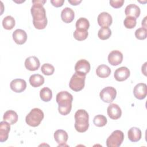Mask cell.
Instances as JSON below:
<instances>
[{
    "instance_id": "6da1fadb",
    "label": "cell",
    "mask_w": 147,
    "mask_h": 147,
    "mask_svg": "<svg viewBox=\"0 0 147 147\" xmlns=\"http://www.w3.org/2000/svg\"><path fill=\"white\" fill-rule=\"evenodd\" d=\"M45 2V0L32 1L33 6L30 11L33 17V24L37 29H44L47 25L46 11L43 7V5Z\"/></svg>"
},
{
    "instance_id": "7a4b0ae2",
    "label": "cell",
    "mask_w": 147,
    "mask_h": 147,
    "mask_svg": "<svg viewBox=\"0 0 147 147\" xmlns=\"http://www.w3.org/2000/svg\"><path fill=\"white\" fill-rule=\"evenodd\" d=\"M56 100L59 105V113L61 115H66L71 112L73 96L69 92L66 91L59 92L56 95Z\"/></svg>"
},
{
    "instance_id": "3957f363",
    "label": "cell",
    "mask_w": 147,
    "mask_h": 147,
    "mask_svg": "<svg viewBox=\"0 0 147 147\" xmlns=\"http://www.w3.org/2000/svg\"><path fill=\"white\" fill-rule=\"evenodd\" d=\"M75 128L79 133H84L87 130L89 127V115L83 109H79L75 114Z\"/></svg>"
},
{
    "instance_id": "277c9868",
    "label": "cell",
    "mask_w": 147,
    "mask_h": 147,
    "mask_svg": "<svg viewBox=\"0 0 147 147\" xmlns=\"http://www.w3.org/2000/svg\"><path fill=\"white\" fill-rule=\"evenodd\" d=\"M44 117L43 111L38 108H34L31 110L29 113L26 116V123L30 126H38Z\"/></svg>"
},
{
    "instance_id": "5b68a950",
    "label": "cell",
    "mask_w": 147,
    "mask_h": 147,
    "mask_svg": "<svg viewBox=\"0 0 147 147\" xmlns=\"http://www.w3.org/2000/svg\"><path fill=\"white\" fill-rule=\"evenodd\" d=\"M86 76L75 72L69 80V88L74 91L78 92L81 91L85 85Z\"/></svg>"
},
{
    "instance_id": "8992f818",
    "label": "cell",
    "mask_w": 147,
    "mask_h": 147,
    "mask_svg": "<svg viewBox=\"0 0 147 147\" xmlns=\"http://www.w3.org/2000/svg\"><path fill=\"white\" fill-rule=\"evenodd\" d=\"M123 139V133L119 130H116L107 138L106 146L107 147H119L122 144Z\"/></svg>"
},
{
    "instance_id": "52a82bcc",
    "label": "cell",
    "mask_w": 147,
    "mask_h": 147,
    "mask_svg": "<svg viewBox=\"0 0 147 147\" xmlns=\"http://www.w3.org/2000/svg\"><path fill=\"white\" fill-rule=\"evenodd\" d=\"M117 91L113 87H106L103 88L99 94L101 100L106 103L112 102L115 98Z\"/></svg>"
},
{
    "instance_id": "ba28073f",
    "label": "cell",
    "mask_w": 147,
    "mask_h": 147,
    "mask_svg": "<svg viewBox=\"0 0 147 147\" xmlns=\"http://www.w3.org/2000/svg\"><path fill=\"white\" fill-rule=\"evenodd\" d=\"M90 64L86 59H80L78 60L75 66L76 72L86 75L90 71Z\"/></svg>"
},
{
    "instance_id": "9c48e42d",
    "label": "cell",
    "mask_w": 147,
    "mask_h": 147,
    "mask_svg": "<svg viewBox=\"0 0 147 147\" xmlns=\"http://www.w3.org/2000/svg\"><path fill=\"white\" fill-rule=\"evenodd\" d=\"M133 94L136 98L142 100L145 98L147 94V86L145 83H140L136 85L133 89Z\"/></svg>"
},
{
    "instance_id": "30bf717a",
    "label": "cell",
    "mask_w": 147,
    "mask_h": 147,
    "mask_svg": "<svg viewBox=\"0 0 147 147\" xmlns=\"http://www.w3.org/2000/svg\"><path fill=\"white\" fill-rule=\"evenodd\" d=\"M122 60L123 55L119 51H112L108 55V61L111 65H118L122 62Z\"/></svg>"
},
{
    "instance_id": "8fae6325",
    "label": "cell",
    "mask_w": 147,
    "mask_h": 147,
    "mask_svg": "<svg viewBox=\"0 0 147 147\" xmlns=\"http://www.w3.org/2000/svg\"><path fill=\"white\" fill-rule=\"evenodd\" d=\"M10 88L15 92L20 93L23 92L26 88V83L22 79H15L10 84Z\"/></svg>"
},
{
    "instance_id": "7c38bea8",
    "label": "cell",
    "mask_w": 147,
    "mask_h": 147,
    "mask_svg": "<svg viewBox=\"0 0 147 147\" xmlns=\"http://www.w3.org/2000/svg\"><path fill=\"white\" fill-rule=\"evenodd\" d=\"M107 112L109 117L114 120L119 119L122 115V110L119 106L115 103H111L109 105Z\"/></svg>"
},
{
    "instance_id": "4fadbf2b",
    "label": "cell",
    "mask_w": 147,
    "mask_h": 147,
    "mask_svg": "<svg viewBox=\"0 0 147 147\" xmlns=\"http://www.w3.org/2000/svg\"><path fill=\"white\" fill-rule=\"evenodd\" d=\"M130 75V70L127 67H121L115 71L114 76L117 81L123 82L129 78Z\"/></svg>"
},
{
    "instance_id": "5bb4252c",
    "label": "cell",
    "mask_w": 147,
    "mask_h": 147,
    "mask_svg": "<svg viewBox=\"0 0 147 147\" xmlns=\"http://www.w3.org/2000/svg\"><path fill=\"white\" fill-rule=\"evenodd\" d=\"M98 23L100 26L102 27H109L110 26L113 22L111 16L107 12L100 13L97 18Z\"/></svg>"
},
{
    "instance_id": "9a60e30c",
    "label": "cell",
    "mask_w": 147,
    "mask_h": 147,
    "mask_svg": "<svg viewBox=\"0 0 147 147\" xmlns=\"http://www.w3.org/2000/svg\"><path fill=\"white\" fill-rule=\"evenodd\" d=\"M40 65L38 59L36 56H30L27 57L25 61V68L31 71L37 70Z\"/></svg>"
},
{
    "instance_id": "2e32d148",
    "label": "cell",
    "mask_w": 147,
    "mask_h": 147,
    "mask_svg": "<svg viewBox=\"0 0 147 147\" xmlns=\"http://www.w3.org/2000/svg\"><path fill=\"white\" fill-rule=\"evenodd\" d=\"M14 42L18 45H22L27 40V34L26 32L21 29L15 30L12 34Z\"/></svg>"
},
{
    "instance_id": "e0dca14e",
    "label": "cell",
    "mask_w": 147,
    "mask_h": 147,
    "mask_svg": "<svg viewBox=\"0 0 147 147\" xmlns=\"http://www.w3.org/2000/svg\"><path fill=\"white\" fill-rule=\"evenodd\" d=\"M68 136L67 133L62 129H58L54 133V138L59 146L65 145L68 140Z\"/></svg>"
},
{
    "instance_id": "ac0fdd59",
    "label": "cell",
    "mask_w": 147,
    "mask_h": 147,
    "mask_svg": "<svg viewBox=\"0 0 147 147\" xmlns=\"http://www.w3.org/2000/svg\"><path fill=\"white\" fill-rule=\"evenodd\" d=\"M10 130V124L6 121L0 122V142L6 141L9 137V133Z\"/></svg>"
},
{
    "instance_id": "d6986e66",
    "label": "cell",
    "mask_w": 147,
    "mask_h": 147,
    "mask_svg": "<svg viewBox=\"0 0 147 147\" xmlns=\"http://www.w3.org/2000/svg\"><path fill=\"white\" fill-rule=\"evenodd\" d=\"M141 10L140 7L136 4H130L127 5L125 10L126 17H132L137 19L140 14Z\"/></svg>"
},
{
    "instance_id": "ffe728a7",
    "label": "cell",
    "mask_w": 147,
    "mask_h": 147,
    "mask_svg": "<svg viewBox=\"0 0 147 147\" xmlns=\"http://www.w3.org/2000/svg\"><path fill=\"white\" fill-rule=\"evenodd\" d=\"M127 136L129 140L133 142H137L140 140L142 137L141 130L136 127H131L127 131Z\"/></svg>"
},
{
    "instance_id": "44dd1931",
    "label": "cell",
    "mask_w": 147,
    "mask_h": 147,
    "mask_svg": "<svg viewBox=\"0 0 147 147\" xmlns=\"http://www.w3.org/2000/svg\"><path fill=\"white\" fill-rule=\"evenodd\" d=\"M75 17V13L74 10L69 7H65L61 13V18L65 23L71 22Z\"/></svg>"
},
{
    "instance_id": "7402d4cb",
    "label": "cell",
    "mask_w": 147,
    "mask_h": 147,
    "mask_svg": "<svg viewBox=\"0 0 147 147\" xmlns=\"http://www.w3.org/2000/svg\"><path fill=\"white\" fill-rule=\"evenodd\" d=\"M18 119V115L14 110H9L6 111L3 116V119L4 121L8 122L10 125H13L16 123Z\"/></svg>"
},
{
    "instance_id": "603a6c76",
    "label": "cell",
    "mask_w": 147,
    "mask_h": 147,
    "mask_svg": "<svg viewBox=\"0 0 147 147\" xmlns=\"http://www.w3.org/2000/svg\"><path fill=\"white\" fill-rule=\"evenodd\" d=\"M96 74L99 78H106L110 75L111 69L109 66L105 64H101L97 67L96 69Z\"/></svg>"
},
{
    "instance_id": "cb8c5ba5",
    "label": "cell",
    "mask_w": 147,
    "mask_h": 147,
    "mask_svg": "<svg viewBox=\"0 0 147 147\" xmlns=\"http://www.w3.org/2000/svg\"><path fill=\"white\" fill-rule=\"evenodd\" d=\"M30 84L33 87H38L44 83V78L40 74H33L29 78Z\"/></svg>"
},
{
    "instance_id": "d4e9b609",
    "label": "cell",
    "mask_w": 147,
    "mask_h": 147,
    "mask_svg": "<svg viewBox=\"0 0 147 147\" xmlns=\"http://www.w3.org/2000/svg\"><path fill=\"white\" fill-rule=\"evenodd\" d=\"M40 96L41 99L45 102H49L52 98V90L48 87H44L40 91Z\"/></svg>"
},
{
    "instance_id": "484cf974",
    "label": "cell",
    "mask_w": 147,
    "mask_h": 147,
    "mask_svg": "<svg viewBox=\"0 0 147 147\" xmlns=\"http://www.w3.org/2000/svg\"><path fill=\"white\" fill-rule=\"evenodd\" d=\"M90 27L88 20L84 17H80L76 22V28L78 30H87Z\"/></svg>"
},
{
    "instance_id": "4316f807",
    "label": "cell",
    "mask_w": 147,
    "mask_h": 147,
    "mask_svg": "<svg viewBox=\"0 0 147 147\" xmlns=\"http://www.w3.org/2000/svg\"><path fill=\"white\" fill-rule=\"evenodd\" d=\"M16 24L14 18L10 16L5 17L2 20V26L6 30L12 29Z\"/></svg>"
},
{
    "instance_id": "83f0119b",
    "label": "cell",
    "mask_w": 147,
    "mask_h": 147,
    "mask_svg": "<svg viewBox=\"0 0 147 147\" xmlns=\"http://www.w3.org/2000/svg\"><path fill=\"white\" fill-rule=\"evenodd\" d=\"M111 35V30L109 27H102L101 28L98 33V37L102 40H105L110 38Z\"/></svg>"
},
{
    "instance_id": "f1b7e54d",
    "label": "cell",
    "mask_w": 147,
    "mask_h": 147,
    "mask_svg": "<svg viewBox=\"0 0 147 147\" xmlns=\"http://www.w3.org/2000/svg\"><path fill=\"white\" fill-rule=\"evenodd\" d=\"M107 119L105 116L102 114L96 115L93 119L94 124L97 127H103L107 124Z\"/></svg>"
},
{
    "instance_id": "f546056e",
    "label": "cell",
    "mask_w": 147,
    "mask_h": 147,
    "mask_svg": "<svg viewBox=\"0 0 147 147\" xmlns=\"http://www.w3.org/2000/svg\"><path fill=\"white\" fill-rule=\"evenodd\" d=\"M88 35L87 30H81L76 29L74 32V38L78 41H83L87 38Z\"/></svg>"
},
{
    "instance_id": "4dcf8cb0",
    "label": "cell",
    "mask_w": 147,
    "mask_h": 147,
    "mask_svg": "<svg viewBox=\"0 0 147 147\" xmlns=\"http://www.w3.org/2000/svg\"><path fill=\"white\" fill-rule=\"evenodd\" d=\"M41 71L43 74L49 76L53 74L55 71V68L51 64L45 63L41 66Z\"/></svg>"
},
{
    "instance_id": "1f68e13d",
    "label": "cell",
    "mask_w": 147,
    "mask_h": 147,
    "mask_svg": "<svg viewBox=\"0 0 147 147\" xmlns=\"http://www.w3.org/2000/svg\"><path fill=\"white\" fill-rule=\"evenodd\" d=\"M136 19L132 17H126L123 21L124 26L127 29H133L136 25Z\"/></svg>"
},
{
    "instance_id": "d6a6232c",
    "label": "cell",
    "mask_w": 147,
    "mask_h": 147,
    "mask_svg": "<svg viewBox=\"0 0 147 147\" xmlns=\"http://www.w3.org/2000/svg\"><path fill=\"white\" fill-rule=\"evenodd\" d=\"M147 36V30L146 28L143 27L137 29L135 32L136 37L140 40H145Z\"/></svg>"
},
{
    "instance_id": "836d02e7",
    "label": "cell",
    "mask_w": 147,
    "mask_h": 147,
    "mask_svg": "<svg viewBox=\"0 0 147 147\" xmlns=\"http://www.w3.org/2000/svg\"><path fill=\"white\" fill-rule=\"evenodd\" d=\"M110 5L115 9L119 8L122 7L124 3L123 0H117V1H110L109 2Z\"/></svg>"
},
{
    "instance_id": "e575fe53",
    "label": "cell",
    "mask_w": 147,
    "mask_h": 147,
    "mask_svg": "<svg viewBox=\"0 0 147 147\" xmlns=\"http://www.w3.org/2000/svg\"><path fill=\"white\" fill-rule=\"evenodd\" d=\"M64 2V0H51V3L52 5L56 7H61L63 5V3Z\"/></svg>"
},
{
    "instance_id": "d590c367",
    "label": "cell",
    "mask_w": 147,
    "mask_h": 147,
    "mask_svg": "<svg viewBox=\"0 0 147 147\" xmlns=\"http://www.w3.org/2000/svg\"><path fill=\"white\" fill-rule=\"evenodd\" d=\"M68 2L69 3H71L72 5H78L79 3H80L82 2L81 0H68Z\"/></svg>"
},
{
    "instance_id": "8d00e7d4",
    "label": "cell",
    "mask_w": 147,
    "mask_h": 147,
    "mask_svg": "<svg viewBox=\"0 0 147 147\" xmlns=\"http://www.w3.org/2000/svg\"><path fill=\"white\" fill-rule=\"evenodd\" d=\"M146 17H145L144 18V20L142 21V25L144 28H146Z\"/></svg>"
}]
</instances>
